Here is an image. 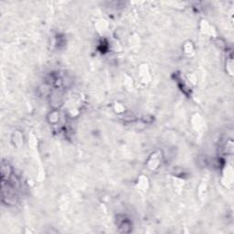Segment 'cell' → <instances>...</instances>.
Listing matches in <instances>:
<instances>
[{
	"label": "cell",
	"mask_w": 234,
	"mask_h": 234,
	"mask_svg": "<svg viewBox=\"0 0 234 234\" xmlns=\"http://www.w3.org/2000/svg\"><path fill=\"white\" fill-rule=\"evenodd\" d=\"M15 137L17 138V140L15 141V144L17 145V146H21L23 145V136L21 135V133L19 132H17L15 134Z\"/></svg>",
	"instance_id": "obj_3"
},
{
	"label": "cell",
	"mask_w": 234,
	"mask_h": 234,
	"mask_svg": "<svg viewBox=\"0 0 234 234\" xmlns=\"http://www.w3.org/2000/svg\"><path fill=\"white\" fill-rule=\"evenodd\" d=\"M226 69H227V73H229L230 76H232L233 75V60H232V58L227 59Z\"/></svg>",
	"instance_id": "obj_2"
},
{
	"label": "cell",
	"mask_w": 234,
	"mask_h": 234,
	"mask_svg": "<svg viewBox=\"0 0 234 234\" xmlns=\"http://www.w3.org/2000/svg\"><path fill=\"white\" fill-rule=\"evenodd\" d=\"M162 160V153L160 151H156L153 153V155L149 157L147 166L149 167V169L151 170H156L157 169V167L160 166Z\"/></svg>",
	"instance_id": "obj_1"
}]
</instances>
